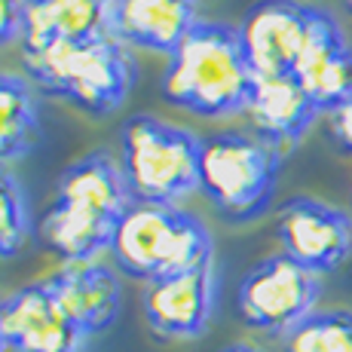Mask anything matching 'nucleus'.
Masks as SVG:
<instances>
[{
    "label": "nucleus",
    "instance_id": "423d86ee",
    "mask_svg": "<svg viewBox=\"0 0 352 352\" xmlns=\"http://www.w3.org/2000/svg\"><path fill=\"white\" fill-rule=\"evenodd\" d=\"M319 294V276L288 254H273L252 267V273L242 279L236 307L248 328L285 337L307 316H313Z\"/></svg>",
    "mask_w": 352,
    "mask_h": 352
},
{
    "label": "nucleus",
    "instance_id": "1a4fd4ad",
    "mask_svg": "<svg viewBox=\"0 0 352 352\" xmlns=\"http://www.w3.org/2000/svg\"><path fill=\"white\" fill-rule=\"evenodd\" d=\"M0 331L10 352H80L86 340L46 282L19 288L0 303Z\"/></svg>",
    "mask_w": 352,
    "mask_h": 352
},
{
    "label": "nucleus",
    "instance_id": "6ab92c4d",
    "mask_svg": "<svg viewBox=\"0 0 352 352\" xmlns=\"http://www.w3.org/2000/svg\"><path fill=\"white\" fill-rule=\"evenodd\" d=\"M288 352H352V313L328 309L313 313L285 334Z\"/></svg>",
    "mask_w": 352,
    "mask_h": 352
},
{
    "label": "nucleus",
    "instance_id": "a211bd4d",
    "mask_svg": "<svg viewBox=\"0 0 352 352\" xmlns=\"http://www.w3.org/2000/svg\"><path fill=\"white\" fill-rule=\"evenodd\" d=\"M37 101L16 74H0V166L22 160L37 141Z\"/></svg>",
    "mask_w": 352,
    "mask_h": 352
},
{
    "label": "nucleus",
    "instance_id": "f03ea898",
    "mask_svg": "<svg viewBox=\"0 0 352 352\" xmlns=\"http://www.w3.org/2000/svg\"><path fill=\"white\" fill-rule=\"evenodd\" d=\"M28 77L50 96H62L89 117H107L126 101L135 80V62L113 34L89 43L50 40L22 46Z\"/></svg>",
    "mask_w": 352,
    "mask_h": 352
},
{
    "label": "nucleus",
    "instance_id": "4468645a",
    "mask_svg": "<svg viewBox=\"0 0 352 352\" xmlns=\"http://www.w3.org/2000/svg\"><path fill=\"white\" fill-rule=\"evenodd\" d=\"M46 285L83 337L107 331L120 313V282L101 263H65Z\"/></svg>",
    "mask_w": 352,
    "mask_h": 352
},
{
    "label": "nucleus",
    "instance_id": "39448f33",
    "mask_svg": "<svg viewBox=\"0 0 352 352\" xmlns=\"http://www.w3.org/2000/svg\"><path fill=\"white\" fill-rule=\"evenodd\" d=\"M199 141L193 132L157 117L123 126V175L135 202L175 206L199 187Z\"/></svg>",
    "mask_w": 352,
    "mask_h": 352
},
{
    "label": "nucleus",
    "instance_id": "f257e3e1",
    "mask_svg": "<svg viewBox=\"0 0 352 352\" xmlns=\"http://www.w3.org/2000/svg\"><path fill=\"white\" fill-rule=\"evenodd\" d=\"M252 86L254 71L242 52L239 28L224 22H196L162 74V98L199 117L245 111Z\"/></svg>",
    "mask_w": 352,
    "mask_h": 352
},
{
    "label": "nucleus",
    "instance_id": "aec40b11",
    "mask_svg": "<svg viewBox=\"0 0 352 352\" xmlns=\"http://www.w3.org/2000/svg\"><path fill=\"white\" fill-rule=\"evenodd\" d=\"M28 206L19 181L0 166V257H16L28 242Z\"/></svg>",
    "mask_w": 352,
    "mask_h": 352
},
{
    "label": "nucleus",
    "instance_id": "4be33fe9",
    "mask_svg": "<svg viewBox=\"0 0 352 352\" xmlns=\"http://www.w3.org/2000/svg\"><path fill=\"white\" fill-rule=\"evenodd\" d=\"M328 120H331V135H334V141L346 153H352V98H346L340 107H334V111L328 113Z\"/></svg>",
    "mask_w": 352,
    "mask_h": 352
},
{
    "label": "nucleus",
    "instance_id": "2eb2a0df",
    "mask_svg": "<svg viewBox=\"0 0 352 352\" xmlns=\"http://www.w3.org/2000/svg\"><path fill=\"white\" fill-rule=\"evenodd\" d=\"M111 34V0H25L22 46L50 40L89 43Z\"/></svg>",
    "mask_w": 352,
    "mask_h": 352
},
{
    "label": "nucleus",
    "instance_id": "9b49d317",
    "mask_svg": "<svg viewBox=\"0 0 352 352\" xmlns=\"http://www.w3.org/2000/svg\"><path fill=\"white\" fill-rule=\"evenodd\" d=\"M144 313L162 337H199L214 313V270L199 267L147 282Z\"/></svg>",
    "mask_w": 352,
    "mask_h": 352
},
{
    "label": "nucleus",
    "instance_id": "412c9836",
    "mask_svg": "<svg viewBox=\"0 0 352 352\" xmlns=\"http://www.w3.org/2000/svg\"><path fill=\"white\" fill-rule=\"evenodd\" d=\"M25 0H0V46L22 40Z\"/></svg>",
    "mask_w": 352,
    "mask_h": 352
},
{
    "label": "nucleus",
    "instance_id": "0eeeda50",
    "mask_svg": "<svg viewBox=\"0 0 352 352\" xmlns=\"http://www.w3.org/2000/svg\"><path fill=\"white\" fill-rule=\"evenodd\" d=\"M282 254L322 276L337 270L352 252V221L328 202L294 196L279 208L276 224Z\"/></svg>",
    "mask_w": 352,
    "mask_h": 352
},
{
    "label": "nucleus",
    "instance_id": "20e7f679",
    "mask_svg": "<svg viewBox=\"0 0 352 352\" xmlns=\"http://www.w3.org/2000/svg\"><path fill=\"white\" fill-rule=\"evenodd\" d=\"M282 153L257 135L218 132L199 141V190L227 221L245 224L273 202Z\"/></svg>",
    "mask_w": 352,
    "mask_h": 352
},
{
    "label": "nucleus",
    "instance_id": "f3484780",
    "mask_svg": "<svg viewBox=\"0 0 352 352\" xmlns=\"http://www.w3.org/2000/svg\"><path fill=\"white\" fill-rule=\"evenodd\" d=\"M113 230L117 221L56 196L40 221V242L65 263H89L104 248H111Z\"/></svg>",
    "mask_w": 352,
    "mask_h": 352
},
{
    "label": "nucleus",
    "instance_id": "393cba45",
    "mask_svg": "<svg viewBox=\"0 0 352 352\" xmlns=\"http://www.w3.org/2000/svg\"><path fill=\"white\" fill-rule=\"evenodd\" d=\"M346 10H349V16H352V0H346Z\"/></svg>",
    "mask_w": 352,
    "mask_h": 352
},
{
    "label": "nucleus",
    "instance_id": "6e6552de",
    "mask_svg": "<svg viewBox=\"0 0 352 352\" xmlns=\"http://www.w3.org/2000/svg\"><path fill=\"white\" fill-rule=\"evenodd\" d=\"M313 6L297 0H261L242 16L239 40L254 77H285L294 74L307 40Z\"/></svg>",
    "mask_w": 352,
    "mask_h": 352
},
{
    "label": "nucleus",
    "instance_id": "ddd939ff",
    "mask_svg": "<svg viewBox=\"0 0 352 352\" xmlns=\"http://www.w3.org/2000/svg\"><path fill=\"white\" fill-rule=\"evenodd\" d=\"M196 22V0H111V34L123 46L172 56Z\"/></svg>",
    "mask_w": 352,
    "mask_h": 352
},
{
    "label": "nucleus",
    "instance_id": "5701e85b",
    "mask_svg": "<svg viewBox=\"0 0 352 352\" xmlns=\"http://www.w3.org/2000/svg\"><path fill=\"white\" fill-rule=\"evenodd\" d=\"M221 352H261V349L245 346V343H236V346H227V349H221Z\"/></svg>",
    "mask_w": 352,
    "mask_h": 352
},
{
    "label": "nucleus",
    "instance_id": "7ed1b4c3",
    "mask_svg": "<svg viewBox=\"0 0 352 352\" xmlns=\"http://www.w3.org/2000/svg\"><path fill=\"white\" fill-rule=\"evenodd\" d=\"M111 254L126 276L153 282L162 276L212 267V233L178 206L132 202L117 221Z\"/></svg>",
    "mask_w": 352,
    "mask_h": 352
},
{
    "label": "nucleus",
    "instance_id": "9d476101",
    "mask_svg": "<svg viewBox=\"0 0 352 352\" xmlns=\"http://www.w3.org/2000/svg\"><path fill=\"white\" fill-rule=\"evenodd\" d=\"M294 77L322 113H331L352 98V46L328 10L313 6Z\"/></svg>",
    "mask_w": 352,
    "mask_h": 352
},
{
    "label": "nucleus",
    "instance_id": "b1692460",
    "mask_svg": "<svg viewBox=\"0 0 352 352\" xmlns=\"http://www.w3.org/2000/svg\"><path fill=\"white\" fill-rule=\"evenodd\" d=\"M0 352H10V346H6V337H3V331H0Z\"/></svg>",
    "mask_w": 352,
    "mask_h": 352
},
{
    "label": "nucleus",
    "instance_id": "dca6fc26",
    "mask_svg": "<svg viewBox=\"0 0 352 352\" xmlns=\"http://www.w3.org/2000/svg\"><path fill=\"white\" fill-rule=\"evenodd\" d=\"M56 196L65 202H74V206L92 208L111 221H120L126 208L135 202L126 184L123 162H117L107 151H96L77 160L74 166H67L65 175L58 178Z\"/></svg>",
    "mask_w": 352,
    "mask_h": 352
},
{
    "label": "nucleus",
    "instance_id": "f8f14e48",
    "mask_svg": "<svg viewBox=\"0 0 352 352\" xmlns=\"http://www.w3.org/2000/svg\"><path fill=\"white\" fill-rule=\"evenodd\" d=\"M245 113L257 138L273 144L285 157V151L300 144L322 111L307 96L300 80L294 74H285V77H254Z\"/></svg>",
    "mask_w": 352,
    "mask_h": 352
}]
</instances>
